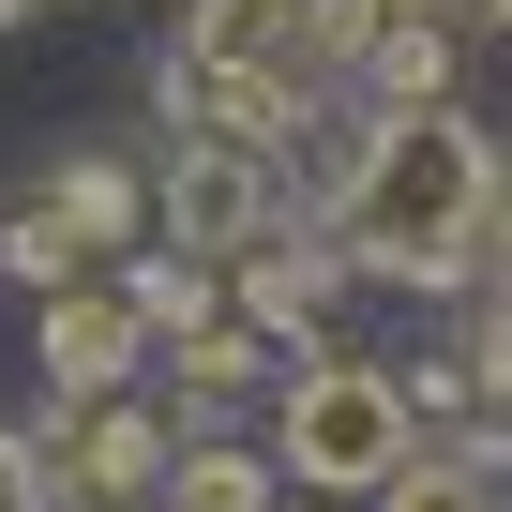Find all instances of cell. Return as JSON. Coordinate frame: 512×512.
I'll return each instance as SVG.
<instances>
[{
    "mask_svg": "<svg viewBox=\"0 0 512 512\" xmlns=\"http://www.w3.org/2000/svg\"><path fill=\"white\" fill-rule=\"evenodd\" d=\"M407 452H422L407 377H377V362H287V392H272V467H287L302 497H377Z\"/></svg>",
    "mask_w": 512,
    "mask_h": 512,
    "instance_id": "obj_2",
    "label": "cell"
},
{
    "mask_svg": "<svg viewBox=\"0 0 512 512\" xmlns=\"http://www.w3.org/2000/svg\"><path fill=\"white\" fill-rule=\"evenodd\" d=\"M136 347H151V317H136V287H46L31 302V362H46V392H121L136 377Z\"/></svg>",
    "mask_w": 512,
    "mask_h": 512,
    "instance_id": "obj_4",
    "label": "cell"
},
{
    "mask_svg": "<svg viewBox=\"0 0 512 512\" xmlns=\"http://www.w3.org/2000/svg\"><path fill=\"white\" fill-rule=\"evenodd\" d=\"M16 16H46V0H0V31H16Z\"/></svg>",
    "mask_w": 512,
    "mask_h": 512,
    "instance_id": "obj_14",
    "label": "cell"
},
{
    "mask_svg": "<svg viewBox=\"0 0 512 512\" xmlns=\"http://www.w3.org/2000/svg\"><path fill=\"white\" fill-rule=\"evenodd\" d=\"M377 512H497V437L482 452H407L377 482Z\"/></svg>",
    "mask_w": 512,
    "mask_h": 512,
    "instance_id": "obj_7",
    "label": "cell"
},
{
    "mask_svg": "<svg viewBox=\"0 0 512 512\" xmlns=\"http://www.w3.org/2000/svg\"><path fill=\"white\" fill-rule=\"evenodd\" d=\"M0 272H16L31 302H46V287H76V272H91V241H76V211H61V196H31L16 226H0Z\"/></svg>",
    "mask_w": 512,
    "mask_h": 512,
    "instance_id": "obj_9",
    "label": "cell"
},
{
    "mask_svg": "<svg viewBox=\"0 0 512 512\" xmlns=\"http://www.w3.org/2000/svg\"><path fill=\"white\" fill-rule=\"evenodd\" d=\"M332 16H347V61H362L377 31H422V0H332Z\"/></svg>",
    "mask_w": 512,
    "mask_h": 512,
    "instance_id": "obj_12",
    "label": "cell"
},
{
    "mask_svg": "<svg viewBox=\"0 0 512 512\" xmlns=\"http://www.w3.org/2000/svg\"><path fill=\"white\" fill-rule=\"evenodd\" d=\"M362 61H377V91H392V106H437V91H452V46H437V31H377Z\"/></svg>",
    "mask_w": 512,
    "mask_h": 512,
    "instance_id": "obj_10",
    "label": "cell"
},
{
    "mask_svg": "<svg viewBox=\"0 0 512 512\" xmlns=\"http://www.w3.org/2000/svg\"><path fill=\"white\" fill-rule=\"evenodd\" d=\"M482 256H497V272H512V181H497V241H482Z\"/></svg>",
    "mask_w": 512,
    "mask_h": 512,
    "instance_id": "obj_13",
    "label": "cell"
},
{
    "mask_svg": "<svg viewBox=\"0 0 512 512\" xmlns=\"http://www.w3.org/2000/svg\"><path fill=\"white\" fill-rule=\"evenodd\" d=\"M497 136L467 121V106H392L377 136H362V166H347V196H332V241L362 256V272H392V287H452L467 256L497 241Z\"/></svg>",
    "mask_w": 512,
    "mask_h": 512,
    "instance_id": "obj_1",
    "label": "cell"
},
{
    "mask_svg": "<svg viewBox=\"0 0 512 512\" xmlns=\"http://www.w3.org/2000/svg\"><path fill=\"white\" fill-rule=\"evenodd\" d=\"M166 362H181L196 392H256V377H272V332H256L241 302H211L196 332H166Z\"/></svg>",
    "mask_w": 512,
    "mask_h": 512,
    "instance_id": "obj_6",
    "label": "cell"
},
{
    "mask_svg": "<svg viewBox=\"0 0 512 512\" xmlns=\"http://www.w3.org/2000/svg\"><path fill=\"white\" fill-rule=\"evenodd\" d=\"M0 512H61V467H46L16 422H0Z\"/></svg>",
    "mask_w": 512,
    "mask_h": 512,
    "instance_id": "obj_11",
    "label": "cell"
},
{
    "mask_svg": "<svg viewBox=\"0 0 512 512\" xmlns=\"http://www.w3.org/2000/svg\"><path fill=\"white\" fill-rule=\"evenodd\" d=\"M46 196L76 211V241H91V256H121V241L151 226V181H136V166H106V151H76V166H46Z\"/></svg>",
    "mask_w": 512,
    "mask_h": 512,
    "instance_id": "obj_5",
    "label": "cell"
},
{
    "mask_svg": "<svg viewBox=\"0 0 512 512\" xmlns=\"http://www.w3.org/2000/svg\"><path fill=\"white\" fill-rule=\"evenodd\" d=\"M497 16H512V0H497Z\"/></svg>",
    "mask_w": 512,
    "mask_h": 512,
    "instance_id": "obj_15",
    "label": "cell"
},
{
    "mask_svg": "<svg viewBox=\"0 0 512 512\" xmlns=\"http://www.w3.org/2000/svg\"><path fill=\"white\" fill-rule=\"evenodd\" d=\"M272 482H287L272 452H196V437H181V467H166V512H272Z\"/></svg>",
    "mask_w": 512,
    "mask_h": 512,
    "instance_id": "obj_8",
    "label": "cell"
},
{
    "mask_svg": "<svg viewBox=\"0 0 512 512\" xmlns=\"http://www.w3.org/2000/svg\"><path fill=\"white\" fill-rule=\"evenodd\" d=\"M151 211H166L196 256H241L256 226H272V151H256V136H211V121H181V151H166Z\"/></svg>",
    "mask_w": 512,
    "mask_h": 512,
    "instance_id": "obj_3",
    "label": "cell"
}]
</instances>
